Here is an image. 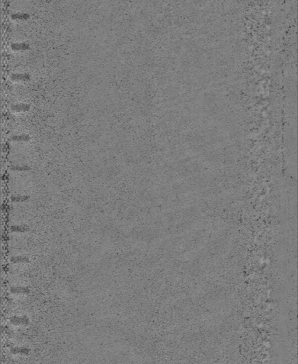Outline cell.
Instances as JSON below:
<instances>
[{"mask_svg":"<svg viewBox=\"0 0 298 364\" xmlns=\"http://www.w3.org/2000/svg\"><path fill=\"white\" fill-rule=\"evenodd\" d=\"M10 321L12 324L16 326H27L30 323L29 318L26 316H12L10 318Z\"/></svg>","mask_w":298,"mask_h":364,"instance_id":"6da1fadb","label":"cell"},{"mask_svg":"<svg viewBox=\"0 0 298 364\" xmlns=\"http://www.w3.org/2000/svg\"><path fill=\"white\" fill-rule=\"evenodd\" d=\"M11 352L13 354L28 355L30 353V349L26 347H14L12 349Z\"/></svg>","mask_w":298,"mask_h":364,"instance_id":"7a4b0ae2","label":"cell"},{"mask_svg":"<svg viewBox=\"0 0 298 364\" xmlns=\"http://www.w3.org/2000/svg\"><path fill=\"white\" fill-rule=\"evenodd\" d=\"M11 292L14 294H28L30 292V290L27 287H12L11 289Z\"/></svg>","mask_w":298,"mask_h":364,"instance_id":"3957f363","label":"cell"},{"mask_svg":"<svg viewBox=\"0 0 298 364\" xmlns=\"http://www.w3.org/2000/svg\"><path fill=\"white\" fill-rule=\"evenodd\" d=\"M12 138L13 140H16V141H27L29 139V136L28 134H19V135H14L12 136Z\"/></svg>","mask_w":298,"mask_h":364,"instance_id":"277c9868","label":"cell"},{"mask_svg":"<svg viewBox=\"0 0 298 364\" xmlns=\"http://www.w3.org/2000/svg\"><path fill=\"white\" fill-rule=\"evenodd\" d=\"M11 261L14 263H28L29 259L26 257H14L12 258Z\"/></svg>","mask_w":298,"mask_h":364,"instance_id":"5b68a950","label":"cell"},{"mask_svg":"<svg viewBox=\"0 0 298 364\" xmlns=\"http://www.w3.org/2000/svg\"><path fill=\"white\" fill-rule=\"evenodd\" d=\"M12 77L15 80H27L29 78V76L26 73H14Z\"/></svg>","mask_w":298,"mask_h":364,"instance_id":"8992f818","label":"cell"},{"mask_svg":"<svg viewBox=\"0 0 298 364\" xmlns=\"http://www.w3.org/2000/svg\"><path fill=\"white\" fill-rule=\"evenodd\" d=\"M29 105L27 104H17L15 105H13L12 106V109H14V110H27V109H29Z\"/></svg>","mask_w":298,"mask_h":364,"instance_id":"52a82bcc","label":"cell"},{"mask_svg":"<svg viewBox=\"0 0 298 364\" xmlns=\"http://www.w3.org/2000/svg\"><path fill=\"white\" fill-rule=\"evenodd\" d=\"M12 48L14 49H26L29 48V44L26 43H14L12 45Z\"/></svg>","mask_w":298,"mask_h":364,"instance_id":"ba28073f","label":"cell"},{"mask_svg":"<svg viewBox=\"0 0 298 364\" xmlns=\"http://www.w3.org/2000/svg\"><path fill=\"white\" fill-rule=\"evenodd\" d=\"M11 169L13 171H19V172H25V171H28L30 169L29 167L26 166H16V167H11Z\"/></svg>","mask_w":298,"mask_h":364,"instance_id":"9c48e42d","label":"cell"},{"mask_svg":"<svg viewBox=\"0 0 298 364\" xmlns=\"http://www.w3.org/2000/svg\"><path fill=\"white\" fill-rule=\"evenodd\" d=\"M29 199L28 196H14L12 200L14 202H24Z\"/></svg>","mask_w":298,"mask_h":364,"instance_id":"30bf717a","label":"cell"},{"mask_svg":"<svg viewBox=\"0 0 298 364\" xmlns=\"http://www.w3.org/2000/svg\"><path fill=\"white\" fill-rule=\"evenodd\" d=\"M28 230V228L22 226H14L12 227V231L13 232H26Z\"/></svg>","mask_w":298,"mask_h":364,"instance_id":"8fae6325","label":"cell"},{"mask_svg":"<svg viewBox=\"0 0 298 364\" xmlns=\"http://www.w3.org/2000/svg\"><path fill=\"white\" fill-rule=\"evenodd\" d=\"M25 16H28L29 15L27 14H13L12 15V17L14 18H20V19H22V18H24Z\"/></svg>","mask_w":298,"mask_h":364,"instance_id":"7c38bea8","label":"cell"}]
</instances>
